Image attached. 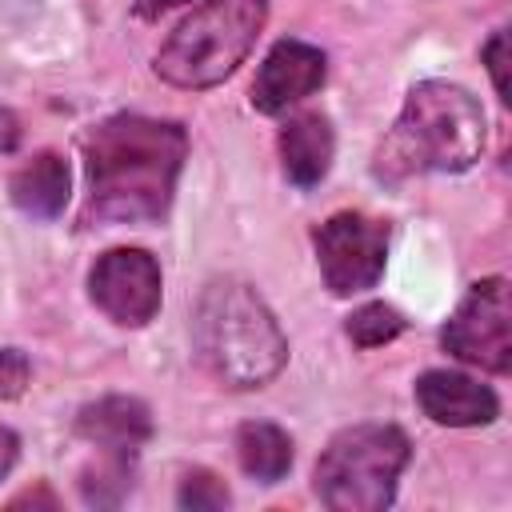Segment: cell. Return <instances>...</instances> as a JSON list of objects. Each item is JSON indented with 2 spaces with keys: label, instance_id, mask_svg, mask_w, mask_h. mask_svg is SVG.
Wrapping results in <instances>:
<instances>
[{
  "label": "cell",
  "instance_id": "cell-1",
  "mask_svg": "<svg viewBox=\"0 0 512 512\" xmlns=\"http://www.w3.org/2000/svg\"><path fill=\"white\" fill-rule=\"evenodd\" d=\"M188 156V132L176 120L116 112L88 128V220L100 224H148L172 204L180 168Z\"/></svg>",
  "mask_w": 512,
  "mask_h": 512
},
{
  "label": "cell",
  "instance_id": "cell-2",
  "mask_svg": "<svg viewBox=\"0 0 512 512\" xmlns=\"http://www.w3.org/2000/svg\"><path fill=\"white\" fill-rule=\"evenodd\" d=\"M488 120L480 100L448 80H424L404 96V108L376 152L384 180L420 172H464L480 160Z\"/></svg>",
  "mask_w": 512,
  "mask_h": 512
},
{
  "label": "cell",
  "instance_id": "cell-3",
  "mask_svg": "<svg viewBox=\"0 0 512 512\" xmlns=\"http://www.w3.org/2000/svg\"><path fill=\"white\" fill-rule=\"evenodd\" d=\"M192 344L200 364L228 388H260L288 360V340L272 308L236 276L204 284L192 312Z\"/></svg>",
  "mask_w": 512,
  "mask_h": 512
},
{
  "label": "cell",
  "instance_id": "cell-4",
  "mask_svg": "<svg viewBox=\"0 0 512 512\" xmlns=\"http://www.w3.org/2000/svg\"><path fill=\"white\" fill-rule=\"evenodd\" d=\"M268 20L264 0H204L156 52V76L172 88H212L228 80L252 52Z\"/></svg>",
  "mask_w": 512,
  "mask_h": 512
},
{
  "label": "cell",
  "instance_id": "cell-5",
  "mask_svg": "<svg viewBox=\"0 0 512 512\" xmlns=\"http://www.w3.org/2000/svg\"><path fill=\"white\" fill-rule=\"evenodd\" d=\"M412 444L396 424H352L316 460V496L332 512H380L396 496Z\"/></svg>",
  "mask_w": 512,
  "mask_h": 512
},
{
  "label": "cell",
  "instance_id": "cell-6",
  "mask_svg": "<svg viewBox=\"0 0 512 512\" xmlns=\"http://www.w3.org/2000/svg\"><path fill=\"white\" fill-rule=\"evenodd\" d=\"M440 340L456 360L504 376L512 368V296H508V280L504 276L476 280L464 292V300L456 304Z\"/></svg>",
  "mask_w": 512,
  "mask_h": 512
},
{
  "label": "cell",
  "instance_id": "cell-7",
  "mask_svg": "<svg viewBox=\"0 0 512 512\" xmlns=\"http://www.w3.org/2000/svg\"><path fill=\"white\" fill-rule=\"evenodd\" d=\"M316 264L332 296H356L376 288L388 260V224L368 212H336L316 236Z\"/></svg>",
  "mask_w": 512,
  "mask_h": 512
},
{
  "label": "cell",
  "instance_id": "cell-8",
  "mask_svg": "<svg viewBox=\"0 0 512 512\" xmlns=\"http://www.w3.org/2000/svg\"><path fill=\"white\" fill-rule=\"evenodd\" d=\"M92 304L120 328H144L160 312V264L144 248H112L88 272Z\"/></svg>",
  "mask_w": 512,
  "mask_h": 512
},
{
  "label": "cell",
  "instance_id": "cell-9",
  "mask_svg": "<svg viewBox=\"0 0 512 512\" xmlns=\"http://www.w3.org/2000/svg\"><path fill=\"white\" fill-rule=\"evenodd\" d=\"M328 76V60L320 48L304 40H276L252 80V108L264 116H280L304 96H312Z\"/></svg>",
  "mask_w": 512,
  "mask_h": 512
},
{
  "label": "cell",
  "instance_id": "cell-10",
  "mask_svg": "<svg viewBox=\"0 0 512 512\" xmlns=\"http://www.w3.org/2000/svg\"><path fill=\"white\" fill-rule=\"evenodd\" d=\"M416 404L432 424H444V428L492 424L500 412V400L488 384L448 368H432L416 380Z\"/></svg>",
  "mask_w": 512,
  "mask_h": 512
},
{
  "label": "cell",
  "instance_id": "cell-11",
  "mask_svg": "<svg viewBox=\"0 0 512 512\" xmlns=\"http://www.w3.org/2000/svg\"><path fill=\"white\" fill-rule=\"evenodd\" d=\"M76 432L100 452L136 456L152 436V412L136 396H100L80 408Z\"/></svg>",
  "mask_w": 512,
  "mask_h": 512
},
{
  "label": "cell",
  "instance_id": "cell-12",
  "mask_svg": "<svg viewBox=\"0 0 512 512\" xmlns=\"http://www.w3.org/2000/svg\"><path fill=\"white\" fill-rule=\"evenodd\" d=\"M332 148H336V136L328 116L320 112H296L280 128V164L296 188H312L328 176Z\"/></svg>",
  "mask_w": 512,
  "mask_h": 512
},
{
  "label": "cell",
  "instance_id": "cell-13",
  "mask_svg": "<svg viewBox=\"0 0 512 512\" xmlns=\"http://www.w3.org/2000/svg\"><path fill=\"white\" fill-rule=\"evenodd\" d=\"M12 204L32 220H52L68 204V164L56 152H36L8 180Z\"/></svg>",
  "mask_w": 512,
  "mask_h": 512
},
{
  "label": "cell",
  "instance_id": "cell-14",
  "mask_svg": "<svg viewBox=\"0 0 512 512\" xmlns=\"http://www.w3.org/2000/svg\"><path fill=\"white\" fill-rule=\"evenodd\" d=\"M236 456H240V468L260 480V484H276L288 476L292 468V436L280 428V424H268V420H248L240 424L236 432Z\"/></svg>",
  "mask_w": 512,
  "mask_h": 512
},
{
  "label": "cell",
  "instance_id": "cell-15",
  "mask_svg": "<svg viewBox=\"0 0 512 512\" xmlns=\"http://www.w3.org/2000/svg\"><path fill=\"white\" fill-rule=\"evenodd\" d=\"M132 460L136 456H116V452H100V464H88L80 472V492L88 504L96 508H116L128 488H132Z\"/></svg>",
  "mask_w": 512,
  "mask_h": 512
},
{
  "label": "cell",
  "instance_id": "cell-16",
  "mask_svg": "<svg viewBox=\"0 0 512 512\" xmlns=\"http://www.w3.org/2000/svg\"><path fill=\"white\" fill-rule=\"evenodd\" d=\"M344 332L360 348H380V344H388L404 332V316L388 304H364L344 320Z\"/></svg>",
  "mask_w": 512,
  "mask_h": 512
},
{
  "label": "cell",
  "instance_id": "cell-17",
  "mask_svg": "<svg viewBox=\"0 0 512 512\" xmlns=\"http://www.w3.org/2000/svg\"><path fill=\"white\" fill-rule=\"evenodd\" d=\"M176 500H180V508H192V512H216L232 496H228V488H224L220 476H212L208 468H192V472H184Z\"/></svg>",
  "mask_w": 512,
  "mask_h": 512
},
{
  "label": "cell",
  "instance_id": "cell-18",
  "mask_svg": "<svg viewBox=\"0 0 512 512\" xmlns=\"http://www.w3.org/2000/svg\"><path fill=\"white\" fill-rule=\"evenodd\" d=\"M32 364L20 348H0V400H16L28 388Z\"/></svg>",
  "mask_w": 512,
  "mask_h": 512
},
{
  "label": "cell",
  "instance_id": "cell-19",
  "mask_svg": "<svg viewBox=\"0 0 512 512\" xmlns=\"http://www.w3.org/2000/svg\"><path fill=\"white\" fill-rule=\"evenodd\" d=\"M484 64H488V76H492V84H496V96L500 100H508V32L500 28V32H492V40L484 44Z\"/></svg>",
  "mask_w": 512,
  "mask_h": 512
},
{
  "label": "cell",
  "instance_id": "cell-20",
  "mask_svg": "<svg viewBox=\"0 0 512 512\" xmlns=\"http://www.w3.org/2000/svg\"><path fill=\"white\" fill-rule=\"evenodd\" d=\"M16 144H20V120H16V112L0 108V156L12 152Z\"/></svg>",
  "mask_w": 512,
  "mask_h": 512
},
{
  "label": "cell",
  "instance_id": "cell-21",
  "mask_svg": "<svg viewBox=\"0 0 512 512\" xmlns=\"http://www.w3.org/2000/svg\"><path fill=\"white\" fill-rule=\"evenodd\" d=\"M16 452H20V440H16V432L0 428V480L12 472V464H16Z\"/></svg>",
  "mask_w": 512,
  "mask_h": 512
},
{
  "label": "cell",
  "instance_id": "cell-22",
  "mask_svg": "<svg viewBox=\"0 0 512 512\" xmlns=\"http://www.w3.org/2000/svg\"><path fill=\"white\" fill-rule=\"evenodd\" d=\"M176 4H184V0H136V16L156 20V16H164L168 8H176Z\"/></svg>",
  "mask_w": 512,
  "mask_h": 512
}]
</instances>
